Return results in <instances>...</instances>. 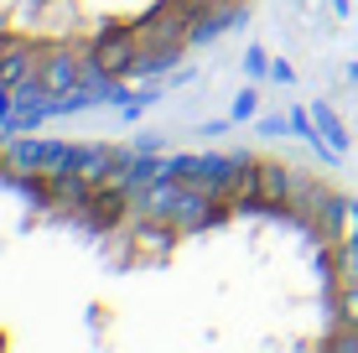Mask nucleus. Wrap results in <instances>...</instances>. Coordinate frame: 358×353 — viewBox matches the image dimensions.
Instances as JSON below:
<instances>
[{
  "label": "nucleus",
  "mask_w": 358,
  "mask_h": 353,
  "mask_svg": "<svg viewBox=\"0 0 358 353\" xmlns=\"http://www.w3.org/2000/svg\"><path fill=\"white\" fill-rule=\"evenodd\" d=\"M89 63L104 73V78H120V73L141 68V42H135V31H120V36H104V42H89Z\"/></svg>",
  "instance_id": "nucleus-1"
}]
</instances>
